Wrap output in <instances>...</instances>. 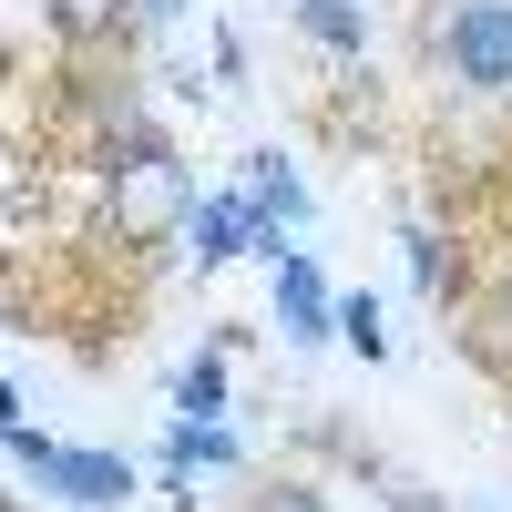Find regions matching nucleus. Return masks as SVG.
I'll return each instance as SVG.
<instances>
[{"mask_svg":"<svg viewBox=\"0 0 512 512\" xmlns=\"http://www.w3.org/2000/svg\"><path fill=\"white\" fill-rule=\"evenodd\" d=\"M175 216H185V175H175V154H164V144H134V154L113 164V226H123V236H164Z\"/></svg>","mask_w":512,"mask_h":512,"instance_id":"f257e3e1","label":"nucleus"},{"mask_svg":"<svg viewBox=\"0 0 512 512\" xmlns=\"http://www.w3.org/2000/svg\"><path fill=\"white\" fill-rule=\"evenodd\" d=\"M11 451L31 461L41 482H62L72 502H123V492H134V482H123V461H103V451H52L41 431H21V420H11Z\"/></svg>","mask_w":512,"mask_h":512,"instance_id":"f03ea898","label":"nucleus"},{"mask_svg":"<svg viewBox=\"0 0 512 512\" xmlns=\"http://www.w3.org/2000/svg\"><path fill=\"white\" fill-rule=\"evenodd\" d=\"M451 72H461V82H512V0H472V11H451Z\"/></svg>","mask_w":512,"mask_h":512,"instance_id":"7ed1b4c3","label":"nucleus"},{"mask_svg":"<svg viewBox=\"0 0 512 512\" xmlns=\"http://www.w3.org/2000/svg\"><path fill=\"white\" fill-rule=\"evenodd\" d=\"M277 308H287V338H328V318H338L308 256H277Z\"/></svg>","mask_w":512,"mask_h":512,"instance_id":"20e7f679","label":"nucleus"},{"mask_svg":"<svg viewBox=\"0 0 512 512\" xmlns=\"http://www.w3.org/2000/svg\"><path fill=\"white\" fill-rule=\"evenodd\" d=\"M216 400H226V369H216V359H195V369H185V420H205Z\"/></svg>","mask_w":512,"mask_h":512,"instance_id":"39448f33","label":"nucleus"},{"mask_svg":"<svg viewBox=\"0 0 512 512\" xmlns=\"http://www.w3.org/2000/svg\"><path fill=\"white\" fill-rule=\"evenodd\" d=\"M52 11H62V31H82V41H93V31H113V11H123V0H52Z\"/></svg>","mask_w":512,"mask_h":512,"instance_id":"423d86ee","label":"nucleus"},{"mask_svg":"<svg viewBox=\"0 0 512 512\" xmlns=\"http://www.w3.org/2000/svg\"><path fill=\"white\" fill-rule=\"evenodd\" d=\"M338 328H349V338H359V349H369V359H379V349H390V338H379V308H369V297H349V308H338Z\"/></svg>","mask_w":512,"mask_h":512,"instance_id":"0eeeda50","label":"nucleus"},{"mask_svg":"<svg viewBox=\"0 0 512 512\" xmlns=\"http://www.w3.org/2000/svg\"><path fill=\"white\" fill-rule=\"evenodd\" d=\"M175 11H185V0H144V21H175Z\"/></svg>","mask_w":512,"mask_h":512,"instance_id":"6e6552de","label":"nucleus"},{"mask_svg":"<svg viewBox=\"0 0 512 512\" xmlns=\"http://www.w3.org/2000/svg\"><path fill=\"white\" fill-rule=\"evenodd\" d=\"M11 420H21V400H11V390H0V431H11Z\"/></svg>","mask_w":512,"mask_h":512,"instance_id":"1a4fd4ad","label":"nucleus"},{"mask_svg":"<svg viewBox=\"0 0 512 512\" xmlns=\"http://www.w3.org/2000/svg\"><path fill=\"white\" fill-rule=\"evenodd\" d=\"M277 512H318V502H308V492H297V502H277Z\"/></svg>","mask_w":512,"mask_h":512,"instance_id":"9d476101","label":"nucleus"}]
</instances>
